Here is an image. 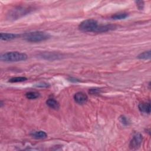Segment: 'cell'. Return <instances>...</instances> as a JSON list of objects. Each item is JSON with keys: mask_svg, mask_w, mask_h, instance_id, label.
<instances>
[{"mask_svg": "<svg viewBox=\"0 0 151 151\" xmlns=\"http://www.w3.org/2000/svg\"><path fill=\"white\" fill-rule=\"evenodd\" d=\"M40 94L35 91H29L25 94V97L28 99H35L39 97Z\"/></svg>", "mask_w": 151, "mask_h": 151, "instance_id": "5bb4252c", "label": "cell"}, {"mask_svg": "<svg viewBox=\"0 0 151 151\" xmlns=\"http://www.w3.org/2000/svg\"><path fill=\"white\" fill-rule=\"evenodd\" d=\"M98 22L94 19H88L82 21L78 25V29L86 32H95L98 27Z\"/></svg>", "mask_w": 151, "mask_h": 151, "instance_id": "3957f363", "label": "cell"}, {"mask_svg": "<svg viewBox=\"0 0 151 151\" xmlns=\"http://www.w3.org/2000/svg\"><path fill=\"white\" fill-rule=\"evenodd\" d=\"M136 4V5L137 8L139 9H142L144 6V2L143 1H136L135 2Z\"/></svg>", "mask_w": 151, "mask_h": 151, "instance_id": "d6986e66", "label": "cell"}, {"mask_svg": "<svg viewBox=\"0 0 151 151\" xmlns=\"http://www.w3.org/2000/svg\"><path fill=\"white\" fill-rule=\"evenodd\" d=\"M30 135L36 139H43L47 137V134L45 132L41 130L32 132L31 133Z\"/></svg>", "mask_w": 151, "mask_h": 151, "instance_id": "30bf717a", "label": "cell"}, {"mask_svg": "<svg viewBox=\"0 0 151 151\" xmlns=\"http://www.w3.org/2000/svg\"><path fill=\"white\" fill-rule=\"evenodd\" d=\"M27 78L25 77H12L10 79H9V82L10 83H19L22 82L24 81H26Z\"/></svg>", "mask_w": 151, "mask_h": 151, "instance_id": "2e32d148", "label": "cell"}, {"mask_svg": "<svg viewBox=\"0 0 151 151\" xmlns=\"http://www.w3.org/2000/svg\"><path fill=\"white\" fill-rule=\"evenodd\" d=\"M18 35L13 33H7V32H1L0 34V38L1 40L9 41L15 38Z\"/></svg>", "mask_w": 151, "mask_h": 151, "instance_id": "8fae6325", "label": "cell"}, {"mask_svg": "<svg viewBox=\"0 0 151 151\" xmlns=\"http://www.w3.org/2000/svg\"><path fill=\"white\" fill-rule=\"evenodd\" d=\"M30 8L25 6H17L11 9L8 14V18L11 19H17L29 12Z\"/></svg>", "mask_w": 151, "mask_h": 151, "instance_id": "277c9868", "label": "cell"}, {"mask_svg": "<svg viewBox=\"0 0 151 151\" xmlns=\"http://www.w3.org/2000/svg\"><path fill=\"white\" fill-rule=\"evenodd\" d=\"M139 110L144 113L150 114V102H145L142 101L139 104L138 106Z\"/></svg>", "mask_w": 151, "mask_h": 151, "instance_id": "9c48e42d", "label": "cell"}, {"mask_svg": "<svg viewBox=\"0 0 151 151\" xmlns=\"http://www.w3.org/2000/svg\"><path fill=\"white\" fill-rule=\"evenodd\" d=\"M119 121L120 123H122L125 126H127L130 124V120L128 118L125 117L124 116H121L119 117Z\"/></svg>", "mask_w": 151, "mask_h": 151, "instance_id": "e0dca14e", "label": "cell"}, {"mask_svg": "<svg viewBox=\"0 0 151 151\" xmlns=\"http://www.w3.org/2000/svg\"><path fill=\"white\" fill-rule=\"evenodd\" d=\"M101 91V90L100 89H98V88H91V89H90L89 91H88V93L91 94H99L100 93Z\"/></svg>", "mask_w": 151, "mask_h": 151, "instance_id": "ac0fdd59", "label": "cell"}, {"mask_svg": "<svg viewBox=\"0 0 151 151\" xmlns=\"http://www.w3.org/2000/svg\"><path fill=\"white\" fill-rule=\"evenodd\" d=\"M22 38L28 42H38L48 40L50 35L48 32L38 31L26 32L22 35Z\"/></svg>", "mask_w": 151, "mask_h": 151, "instance_id": "6da1fadb", "label": "cell"}, {"mask_svg": "<svg viewBox=\"0 0 151 151\" xmlns=\"http://www.w3.org/2000/svg\"><path fill=\"white\" fill-rule=\"evenodd\" d=\"M143 141V136L140 133L135 134L129 143V147L131 149H137L140 147Z\"/></svg>", "mask_w": 151, "mask_h": 151, "instance_id": "5b68a950", "label": "cell"}, {"mask_svg": "<svg viewBox=\"0 0 151 151\" xmlns=\"http://www.w3.org/2000/svg\"><path fill=\"white\" fill-rule=\"evenodd\" d=\"M40 57L48 60H54L62 58L63 55L58 52H43L38 54Z\"/></svg>", "mask_w": 151, "mask_h": 151, "instance_id": "8992f818", "label": "cell"}, {"mask_svg": "<svg viewBox=\"0 0 151 151\" xmlns=\"http://www.w3.org/2000/svg\"><path fill=\"white\" fill-rule=\"evenodd\" d=\"M137 58L142 60H147L150 58V51H145L138 55Z\"/></svg>", "mask_w": 151, "mask_h": 151, "instance_id": "9a60e30c", "label": "cell"}, {"mask_svg": "<svg viewBox=\"0 0 151 151\" xmlns=\"http://www.w3.org/2000/svg\"><path fill=\"white\" fill-rule=\"evenodd\" d=\"M74 99L77 103L79 104H84L87 101L88 97L84 93L79 91L74 94Z\"/></svg>", "mask_w": 151, "mask_h": 151, "instance_id": "52a82bcc", "label": "cell"}, {"mask_svg": "<svg viewBox=\"0 0 151 151\" xmlns=\"http://www.w3.org/2000/svg\"><path fill=\"white\" fill-rule=\"evenodd\" d=\"M46 104L49 107L54 110H57L60 107V104L58 102L54 99H48L46 101Z\"/></svg>", "mask_w": 151, "mask_h": 151, "instance_id": "7c38bea8", "label": "cell"}, {"mask_svg": "<svg viewBox=\"0 0 151 151\" xmlns=\"http://www.w3.org/2000/svg\"><path fill=\"white\" fill-rule=\"evenodd\" d=\"M28 56L26 54L18 51H10L2 54L0 56V60L5 62H18L25 61Z\"/></svg>", "mask_w": 151, "mask_h": 151, "instance_id": "7a4b0ae2", "label": "cell"}, {"mask_svg": "<svg viewBox=\"0 0 151 151\" xmlns=\"http://www.w3.org/2000/svg\"><path fill=\"white\" fill-rule=\"evenodd\" d=\"M129 15L127 13H118L113 15L111 18L113 19H122L126 18Z\"/></svg>", "mask_w": 151, "mask_h": 151, "instance_id": "4fadbf2b", "label": "cell"}, {"mask_svg": "<svg viewBox=\"0 0 151 151\" xmlns=\"http://www.w3.org/2000/svg\"><path fill=\"white\" fill-rule=\"evenodd\" d=\"M116 28V26L111 24H106V25H99L96 30L95 32L101 33L105 32L114 29Z\"/></svg>", "mask_w": 151, "mask_h": 151, "instance_id": "ba28073f", "label": "cell"}]
</instances>
